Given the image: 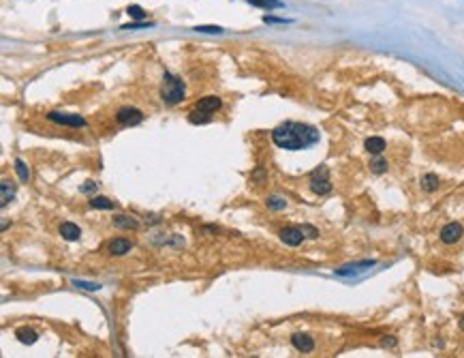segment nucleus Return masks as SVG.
Returning <instances> with one entry per match:
<instances>
[{"instance_id":"obj_2","label":"nucleus","mask_w":464,"mask_h":358,"mask_svg":"<svg viewBox=\"0 0 464 358\" xmlns=\"http://www.w3.org/2000/svg\"><path fill=\"white\" fill-rule=\"evenodd\" d=\"M184 95H187V88H184V81L178 75L165 73L163 75V86H161V99L167 105H176L180 101H184Z\"/></svg>"},{"instance_id":"obj_1","label":"nucleus","mask_w":464,"mask_h":358,"mask_svg":"<svg viewBox=\"0 0 464 358\" xmlns=\"http://www.w3.org/2000/svg\"><path fill=\"white\" fill-rule=\"evenodd\" d=\"M319 131L304 122H283L272 131V142L285 150H304L319 142Z\"/></svg>"},{"instance_id":"obj_3","label":"nucleus","mask_w":464,"mask_h":358,"mask_svg":"<svg viewBox=\"0 0 464 358\" xmlns=\"http://www.w3.org/2000/svg\"><path fill=\"white\" fill-rule=\"evenodd\" d=\"M221 107V99L219 97H203L201 101H197V103H195V107H193V112H191V116H189V120L191 122H195V125H205V122H210V118H212V114L216 109Z\"/></svg>"},{"instance_id":"obj_7","label":"nucleus","mask_w":464,"mask_h":358,"mask_svg":"<svg viewBox=\"0 0 464 358\" xmlns=\"http://www.w3.org/2000/svg\"><path fill=\"white\" fill-rule=\"evenodd\" d=\"M462 234H464V228L460 226V223H447L445 228L441 230V240L445 242V244H453V242H458L462 238Z\"/></svg>"},{"instance_id":"obj_10","label":"nucleus","mask_w":464,"mask_h":358,"mask_svg":"<svg viewBox=\"0 0 464 358\" xmlns=\"http://www.w3.org/2000/svg\"><path fill=\"white\" fill-rule=\"evenodd\" d=\"M370 266H375L373 260H368V262H359V264H349V266H343V268H338L336 274L338 277H351V274H357V272H362L366 268H370Z\"/></svg>"},{"instance_id":"obj_4","label":"nucleus","mask_w":464,"mask_h":358,"mask_svg":"<svg viewBox=\"0 0 464 358\" xmlns=\"http://www.w3.org/2000/svg\"><path fill=\"white\" fill-rule=\"evenodd\" d=\"M311 189H313V193H317V196H327V193L332 191V182H329V174H327L325 166L317 168L311 174Z\"/></svg>"},{"instance_id":"obj_22","label":"nucleus","mask_w":464,"mask_h":358,"mask_svg":"<svg viewBox=\"0 0 464 358\" xmlns=\"http://www.w3.org/2000/svg\"><path fill=\"white\" fill-rule=\"evenodd\" d=\"M267 208H272V210H285L287 208V200L278 198V196L267 198Z\"/></svg>"},{"instance_id":"obj_28","label":"nucleus","mask_w":464,"mask_h":358,"mask_svg":"<svg viewBox=\"0 0 464 358\" xmlns=\"http://www.w3.org/2000/svg\"><path fill=\"white\" fill-rule=\"evenodd\" d=\"M302 232H304V236H308V238H317L319 236V230L313 228V226H302Z\"/></svg>"},{"instance_id":"obj_26","label":"nucleus","mask_w":464,"mask_h":358,"mask_svg":"<svg viewBox=\"0 0 464 358\" xmlns=\"http://www.w3.org/2000/svg\"><path fill=\"white\" fill-rule=\"evenodd\" d=\"M152 22H133V24H125V26H120V28H125V30H139V28H150Z\"/></svg>"},{"instance_id":"obj_9","label":"nucleus","mask_w":464,"mask_h":358,"mask_svg":"<svg viewBox=\"0 0 464 358\" xmlns=\"http://www.w3.org/2000/svg\"><path fill=\"white\" fill-rule=\"evenodd\" d=\"M291 343L297 352H302V354H308V352H313L315 350V341L311 339L308 335H302V333H297L291 337Z\"/></svg>"},{"instance_id":"obj_27","label":"nucleus","mask_w":464,"mask_h":358,"mask_svg":"<svg viewBox=\"0 0 464 358\" xmlns=\"http://www.w3.org/2000/svg\"><path fill=\"white\" fill-rule=\"evenodd\" d=\"M77 288H84V290H101L99 283H88V281H73Z\"/></svg>"},{"instance_id":"obj_8","label":"nucleus","mask_w":464,"mask_h":358,"mask_svg":"<svg viewBox=\"0 0 464 358\" xmlns=\"http://www.w3.org/2000/svg\"><path fill=\"white\" fill-rule=\"evenodd\" d=\"M304 238L306 236H304L302 228H285V230H281V240L285 244H289V247H297V244H302Z\"/></svg>"},{"instance_id":"obj_14","label":"nucleus","mask_w":464,"mask_h":358,"mask_svg":"<svg viewBox=\"0 0 464 358\" xmlns=\"http://www.w3.org/2000/svg\"><path fill=\"white\" fill-rule=\"evenodd\" d=\"M441 185V180L437 174H426V176H421V189H424L426 193H432V191H437Z\"/></svg>"},{"instance_id":"obj_13","label":"nucleus","mask_w":464,"mask_h":358,"mask_svg":"<svg viewBox=\"0 0 464 358\" xmlns=\"http://www.w3.org/2000/svg\"><path fill=\"white\" fill-rule=\"evenodd\" d=\"M385 140L383 137H368L366 142H364V148L370 152V155H381V152L385 150Z\"/></svg>"},{"instance_id":"obj_25","label":"nucleus","mask_w":464,"mask_h":358,"mask_svg":"<svg viewBox=\"0 0 464 358\" xmlns=\"http://www.w3.org/2000/svg\"><path fill=\"white\" fill-rule=\"evenodd\" d=\"M197 33H210V35H221L223 28L221 26H195Z\"/></svg>"},{"instance_id":"obj_31","label":"nucleus","mask_w":464,"mask_h":358,"mask_svg":"<svg viewBox=\"0 0 464 358\" xmlns=\"http://www.w3.org/2000/svg\"><path fill=\"white\" fill-rule=\"evenodd\" d=\"M460 326H462V328H464V315H462V320H460Z\"/></svg>"},{"instance_id":"obj_30","label":"nucleus","mask_w":464,"mask_h":358,"mask_svg":"<svg viewBox=\"0 0 464 358\" xmlns=\"http://www.w3.org/2000/svg\"><path fill=\"white\" fill-rule=\"evenodd\" d=\"M383 343H385V345H396V341H394V339H385Z\"/></svg>"},{"instance_id":"obj_16","label":"nucleus","mask_w":464,"mask_h":358,"mask_svg":"<svg viewBox=\"0 0 464 358\" xmlns=\"http://www.w3.org/2000/svg\"><path fill=\"white\" fill-rule=\"evenodd\" d=\"M113 226H116V228H127V230H137L139 223L133 217H129V214H120V217L113 219Z\"/></svg>"},{"instance_id":"obj_6","label":"nucleus","mask_w":464,"mask_h":358,"mask_svg":"<svg viewBox=\"0 0 464 358\" xmlns=\"http://www.w3.org/2000/svg\"><path fill=\"white\" fill-rule=\"evenodd\" d=\"M116 120L120 122L122 127H135L143 120V114H141V109H137V107H120L118 114H116Z\"/></svg>"},{"instance_id":"obj_12","label":"nucleus","mask_w":464,"mask_h":358,"mask_svg":"<svg viewBox=\"0 0 464 358\" xmlns=\"http://www.w3.org/2000/svg\"><path fill=\"white\" fill-rule=\"evenodd\" d=\"M60 236H63L65 240H69V242H73V240H79L81 230L75 226V223L67 221V223H63V226H60Z\"/></svg>"},{"instance_id":"obj_24","label":"nucleus","mask_w":464,"mask_h":358,"mask_svg":"<svg viewBox=\"0 0 464 358\" xmlns=\"http://www.w3.org/2000/svg\"><path fill=\"white\" fill-rule=\"evenodd\" d=\"M97 189H99L97 182L88 180L86 185H81V187H79V193H84V196H97Z\"/></svg>"},{"instance_id":"obj_11","label":"nucleus","mask_w":464,"mask_h":358,"mask_svg":"<svg viewBox=\"0 0 464 358\" xmlns=\"http://www.w3.org/2000/svg\"><path fill=\"white\" fill-rule=\"evenodd\" d=\"M131 249H133V242L127 240V238H113V240L107 244V251H109L111 255H127Z\"/></svg>"},{"instance_id":"obj_29","label":"nucleus","mask_w":464,"mask_h":358,"mask_svg":"<svg viewBox=\"0 0 464 358\" xmlns=\"http://www.w3.org/2000/svg\"><path fill=\"white\" fill-rule=\"evenodd\" d=\"M263 22H265V24H289L291 19H283V17H270V15H265V17H263Z\"/></svg>"},{"instance_id":"obj_18","label":"nucleus","mask_w":464,"mask_h":358,"mask_svg":"<svg viewBox=\"0 0 464 358\" xmlns=\"http://www.w3.org/2000/svg\"><path fill=\"white\" fill-rule=\"evenodd\" d=\"M0 189H3V202H0V204H3V208H5L7 204L13 200L15 191H13V187H9V180H3V182H0Z\"/></svg>"},{"instance_id":"obj_15","label":"nucleus","mask_w":464,"mask_h":358,"mask_svg":"<svg viewBox=\"0 0 464 358\" xmlns=\"http://www.w3.org/2000/svg\"><path fill=\"white\" fill-rule=\"evenodd\" d=\"M15 337L22 343H26V345H33V343H37V339H39V335L33 331V328H19L17 333H15Z\"/></svg>"},{"instance_id":"obj_5","label":"nucleus","mask_w":464,"mask_h":358,"mask_svg":"<svg viewBox=\"0 0 464 358\" xmlns=\"http://www.w3.org/2000/svg\"><path fill=\"white\" fill-rule=\"evenodd\" d=\"M47 120L56 122V125H65V127H86V120L79 114H65V112H49Z\"/></svg>"},{"instance_id":"obj_17","label":"nucleus","mask_w":464,"mask_h":358,"mask_svg":"<svg viewBox=\"0 0 464 358\" xmlns=\"http://www.w3.org/2000/svg\"><path fill=\"white\" fill-rule=\"evenodd\" d=\"M90 206L97 208V210H111L113 208V202L107 200V198H103V196H92L90 198Z\"/></svg>"},{"instance_id":"obj_21","label":"nucleus","mask_w":464,"mask_h":358,"mask_svg":"<svg viewBox=\"0 0 464 358\" xmlns=\"http://www.w3.org/2000/svg\"><path fill=\"white\" fill-rule=\"evenodd\" d=\"M370 170H373L375 174H383V172H387V161L381 159L379 155H375V159L370 161Z\"/></svg>"},{"instance_id":"obj_19","label":"nucleus","mask_w":464,"mask_h":358,"mask_svg":"<svg viewBox=\"0 0 464 358\" xmlns=\"http://www.w3.org/2000/svg\"><path fill=\"white\" fill-rule=\"evenodd\" d=\"M249 5L261 7V9H281L283 7L281 0H249Z\"/></svg>"},{"instance_id":"obj_23","label":"nucleus","mask_w":464,"mask_h":358,"mask_svg":"<svg viewBox=\"0 0 464 358\" xmlns=\"http://www.w3.org/2000/svg\"><path fill=\"white\" fill-rule=\"evenodd\" d=\"M127 13L133 17V19H137V22H143V17H146V13H143V9L139 5H131L127 9Z\"/></svg>"},{"instance_id":"obj_20","label":"nucleus","mask_w":464,"mask_h":358,"mask_svg":"<svg viewBox=\"0 0 464 358\" xmlns=\"http://www.w3.org/2000/svg\"><path fill=\"white\" fill-rule=\"evenodd\" d=\"M15 172H17L19 180H22V182H28L30 172H28V166H26V163H24L22 159H15Z\"/></svg>"}]
</instances>
